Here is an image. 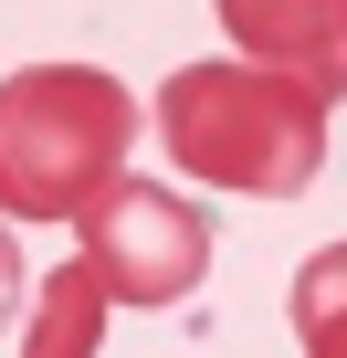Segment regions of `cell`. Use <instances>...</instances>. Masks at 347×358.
Returning a JSON list of instances; mask_svg holds the SVG:
<instances>
[{"instance_id":"cell-1","label":"cell","mask_w":347,"mask_h":358,"mask_svg":"<svg viewBox=\"0 0 347 358\" xmlns=\"http://www.w3.org/2000/svg\"><path fill=\"white\" fill-rule=\"evenodd\" d=\"M158 137H168V169L200 190L295 201L326 169V95L263 64H179L158 95Z\"/></svg>"},{"instance_id":"cell-2","label":"cell","mask_w":347,"mask_h":358,"mask_svg":"<svg viewBox=\"0 0 347 358\" xmlns=\"http://www.w3.org/2000/svg\"><path fill=\"white\" fill-rule=\"evenodd\" d=\"M137 95L95 64L0 74V222H74L105 179H126Z\"/></svg>"},{"instance_id":"cell-3","label":"cell","mask_w":347,"mask_h":358,"mask_svg":"<svg viewBox=\"0 0 347 358\" xmlns=\"http://www.w3.org/2000/svg\"><path fill=\"white\" fill-rule=\"evenodd\" d=\"M84 232V274L105 285V306H190L211 274V211L168 179H105V190L74 211Z\"/></svg>"},{"instance_id":"cell-4","label":"cell","mask_w":347,"mask_h":358,"mask_svg":"<svg viewBox=\"0 0 347 358\" xmlns=\"http://www.w3.org/2000/svg\"><path fill=\"white\" fill-rule=\"evenodd\" d=\"M221 32L242 43V64L295 74L305 95H347V0H221Z\"/></svg>"},{"instance_id":"cell-5","label":"cell","mask_w":347,"mask_h":358,"mask_svg":"<svg viewBox=\"0 0 347 358\" xmlns=\"http://www.w3.org/2000/svg\"><path fill=\"white\" fill-rule=\"evenodd\" d=\"M105 348V285L84 264L43 274L32 285V316H22V358H95Z\"/></svg>"},{"instance_id":"cell-6","label":"cell","mask_w":347,"mask_h":358,"mask_svg":"<svg viewBox=\"0 0 347 358\" xmlns=\"http://www.w3.org/2000/svg\"><path fill=\"white\" fill-rule=\"evenodd\" d=\"M295 337H305V358H347V243L305 253V274H295Z\"/></svg>"},{"instance_id":"cell-7","label":"cell","mask_w":347,"mask_h":358,"mask_svg":"<svg viewBox=\"0 0 347 358\" xmlns=\"http://www.w3.org/2000/svg\"><path fill=\"white\" fill-rule=\"evenodd\" d=\"M22 295H32V264H22V253H11V222H0V316H11V306H22Z\"/></svg>"}]
</instances>
